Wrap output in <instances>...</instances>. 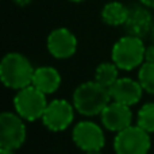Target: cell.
Returning <instances> with one entry per match:
<instances>
[{"label": "cell", "mask_w": 154, "mask_h": 154, "mask_svg": "<svg viewBox=\"0 0 154 154\" xmlns=\"http://www.w3.org/2000/svg\"><path fill=\"white\" fill-rule=\"evenodd\" d=\"M143 42L139 37L130 35L123 37L112 48V61L119 69L133 70L145 60Z\"/></svg>", "instance_id": "cell-3"}, {"label": "cell", "mask_w": 154, "mask_h": 154, "mask_svg": "<svg viewBox=\"0 0 154 154\" xmlns=\"http://www.w3.org/2000/svg\"><path fill=\"white\" fill-rule=\"evenodd\" d=\"M0 154H15L12 149H5V147H2L0 149Z\"/></svg>", "instance_id": "cell-21"}, {"label": "cell", "mask_w": 154, "mask_h": 154, "mask_svg": "<svg viewBox=\"0 0 154 154\" xmlns=\"http://www.w3.org/2000/svg\"><path fill=\"white\" fill-rule=\"evenodd\" d=\"M14 2H15L18 5H20V7H24V5H27L31 0H14Z\"/></svg>", "instance_id": "cell-20"}, {"label": "cell", "mask_w": 154, "mask_h": 154, "mask_svg": "<svg viewBox=\"0 0 154 154\" xmlns=\"http://www.w3.org/2000/svg\"><path fill=\"white\" fill-rule=\"evenodd\" d=\"M85 154H100V150H91V152H85Z\"/></svg>", "instance_id": "cell-22"}, {"label": "cell", "mask_w": 154, "mask_h": 154, "mask_svg": "<svg viewBox=\"0 0 154 154\" xmlns=\"http://www.w3.org/2000/svg\"><path fill=\"white\" fill-rule=\"evenodd\" d=\"M32 65L19 53H8L0 64V79L5 87L11 89H22L32 82Z\"/></svg>", "instance_id": "cell-2"}, {"label": "cell", "mask_w": 154, "mask_h": 154, "mask_svg": "<svg viewBox=\"0 0 154 154\" xmlns=\"http://www.w3.org/2000/svg\"><path fill=\"white\" fill-rule=\"evenodd\" d=\"M48 49L54 58H69L76 53L77 39L75 34L65 27L56 29L48 37Z\"/></svg>", "instance_id": "cell-9"}, {"label": "cell", "mask_w": 154, "mask_h": 154, "mask_svg": "<svg viewBox=\"0 0 154 154\" xmlns=\"http://www.w3.org/2000/svg\"><path fill=\"white\" fill-rule=\"evenodd\" d=\"M73 141L84 152L101 150L104 146V134L93 122H80L73 128Z\"/></svg>", "instance_id": "cell-8"}, {"label": "cell", "mask_w": 154, "mask_h": 154, "mask_svg": "<svg viewBox=\"0 0 154 154\" xmlns=\"http://www.w3.org/2000/svg\"><path fill=\"white\" fill-rule=\"evenodd\" d=\"M145 61L154 62V45L146 48V50H145Z\"/></svg>", "instance_id": "cell-18"}, {"label": "cell", "mask_w": 154, "mask_h": 154, "mask_svg": "<svg viewBox=\"0 0 154 154\" xmlns=\"http://www.w3.org/2000/svg\"><path fill=\"white\" fill-rule=\"evenodd\" d=\"M108 89L114 101L126 104V106H134L141 100L143 88L139 84V81L123 77V79H118Z\"/></svg>", "instance_id": "cell-11"}, {"label": "cell", "mask_w": 154, "mask_h": 154, "mask_svg": "<svg viewBox=\"0 0 154 154\" xmlns=\"http://www.w3.org/2000/svg\"><path fill=\"white\" fill-rule=\"evenodd\" d=\"M118 69H119V68H118L115 64H109V62L100 64L97 68H96L95 80L99 82V84L109 88L118 80Z\"/></svg>", "instance_id": "cell-15"}, {"label": "cell", "mask_w": 154, "mask_h": 154, "mask_svg": "<svg viewBox=\"0 0 154 154\" xmlns=\"http://www.w3.org/2000/svg\"><path fill=\"white\" fill-rule=\"evenodd\" d=\"M139 84L143 91L154 95V62H145L138 73Z\"/></svg>", "instance_id": "cell-17"}, {"label": "cell", "mask_w": 154, "mask_h": 154, "mask_svg": "<svg viewBox=\"0 0 154 154\" xmlns=\"http://www.w3.org/2000/svg\"><path fill=\"white\" fill-rule=\"evenodd\" d=\"M137 126L143 128L146 133H154V103H147L142 106L138 112Z\"/></svg>", "instance_id": "cell-16"}, {"label": "cell", "mask_w": 154, "mask_h": 154, "mask_svg": "<svg viewBox=\"0 0 154 154\" xmlns=\"http://www.w3.org/2000/svg\"><path fill=\"white\" fill-rule=\"evenodd\" d=\"M100 115L104 127L111 131L119 133V131L127 128L128 126H131L133 115L130 111V106H126V104L118 103V101L109 103L101 111Z\"/></svg>", "instance_id": "cell-10"}, {"label": "cell", "mask_w": 154, "mask_h": 154, "mask_svg": "<svg viewBox=\"0 0 154 154\" xmlns=\"http://www.w3.org/2000/svg\"><path fill=\"white\" fill-rule=\"evenodd\" d=\"M114 149L116 154H147L150 149L149 133L139 126H128L115 137Z\"/></svg>", "instance_id": "cell-5"}, {"label": "cell", "mask_w": 154, "mask_h": 154, "mask_svg": "<svg viewBox=\"0 0 154 154\" xmlns=\"http://www.w3.org/2000/svg\"><path fill=\"white\" fill-rule=\"evenodd\" d=\"M153 37H154V29H153Z\"/></svg>", "instance_id": "cell-24"}, {"label": "cell", "mask_w": 154, "mask_h": 154, "mask_svg": "<svg viewBox=\"0 0 154 154\" xmlns=\"http://www.w3.org/2000/svg\"><path fill=\"white\" fill-rule=\"evenodd\" d=\"M43 125L51 131H62L73 122V107L66 100H53L43 112Z\"/></svg>", "instance_id": "cell-7"}, {"label": "cell", "mask_w": 154, "mask_h": 154, "mask_svg": "<svg viewBox=\"0 0 154 154\" xmlns=\"http://www.w3.org/2000/svg\"><path fill=\"white\" fill-rule=\"evenodd\" d=\"M109 89L97 81H88L79 85L73 93V106L84 116H95L101 114L109 104Z\"/></svg>", "instance_id": "cell-1"}, {"label": "cell", "mask_w": 154, "mask_h": 154, "mask_svg": "<svg viewBox=\"0 0 154 154\" xmlns=\"http://www.w3.org/2000/svg\"><path fill=\"white\" fill-rule=\"evenodd\" d=\"M128 10L119 2H109L101 10V19L108 26H122L128 18Z\"/></svg>", "instance_id": "cell-14"}, {"label": "cell", "mask_w": 154, "mask_h": 154, "mask_svg": "<svg viewBox=\"0 0 154 154\" xmlns=\"http://www.w3.org/2000/svg\"><path fill=\"white\" fill-rule=\"evenodd\" d=\"M153 18L152 14L145 7H134L128 12V18L125 23V27L130 35L135 37H145L152 30Z\"/></svg>", "instance_id": "cell-12"}, {"label": "cell", "mask_w": 154, "mask_h": 154, "mask_svg": "<svg viewBox=\"0 0 154 154\" xmlns=\"http://www.w3.org/2000/svg\"><path fill=\"white\" fill-rule=\"evenodd\" d=\"M46 93L41 92L34 85H29L22 88L14 97V106L23 119L26 120H37L43 116L48 101H46Z\"/></svg>", "instance_id": "cell-4"}, {"label": "cell", "mask_w": 154, "mask_h": 154, "mask_svg": "<svg viewBox=\"0 0 154 154\" xmlns=\"http://www.w3.org/2000/svg\"><path fill=\"white\" fill-rule=\"evenodd\" d=\"M60 84H61V76L54 68L41 66L34 70L31 85H34L41 92L46 93V95L53 93L58 89Z\"/></svg>", "instance_id": "cell-13"}, {"label": "cell", "mask_w": 154, "mask_h": 154, "mask_svg": "<svg viewBox=\"0 0 154 154\" xmlns=\"http://www.w3.org/2000/svg\"><path fill=\"white\" fill-rule=\"evenodd\" d=\"M69 2H73V3H81V2H84V0H69Z\"/></svg>", "instance_id": "cell-23"}, {"label": "cell", "mask_w": 154, "mask_h": 154, "mask_svg": "<svg viewBox=\"0 0 154 154\" xmlns=\"http://www.w3.org/2000/svg\"><path fill=\"white\" fill-rule=\"evenodd\" d=\"M145 7H149V8H154V0H139Z\"/></svg>", "instance_id": "cell-19"}, {"label": "cell", "mask_w": 154, "mask_h": 154, "mask_svg": "<svg viewBox=\"0 0 154 154\" xmlns=\"http://www.w3.org/2000/svg\"><path fill=\"white\" fill-rule=\"evenodd\" d=\"M0 146L5 149H19L26 139V126L20 115L3 112L0 116Z\"/></svg>", "instance_id": "cell-6"}]
</instances>
